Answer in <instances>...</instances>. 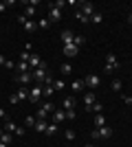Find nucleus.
Masks as SVG:
<instances>
[{"label": "nucleus", "mask_w": 132, "mask_h": 147, "mask_svg": "<svg viewBox=\"0 0 132 147\" xmlns=\"http://www.w3.org/2000/svg\"><path fill=\"white\" fill-rule=\"evenodd\" d=\"M24 132H26L24 127H18V129H16V134H18V136H24Z\"/></svg>", "instance_id": "nucleus-44"}, {"label": "nucleus", "mask_w": 132, "mask_h": 147, "mask_svg": "<svg viewBox=\"0 0 132 147\" xmlns=\"http://www.w3.org/2000/svg\"><path fill=\"white\" fill-rule=\"evenodd\" d=\"M82 88H84V79H75L73 84H70V90L73 92H79Z\"/></svg>", "instance_id": "nucleus-19"}, {"label": "nucleus", "mask_w": 132, "mask_h": 147, "mask_svg": "<svg viewBox=\"0 0 132 147\" xmlns=\"http://www.w3.org/2000/svg\"><path fill=\"white\" fill-rule=\"evenodd\" d=\"M53 88H55V90H64V81L62 79H53Z\"/></svg>", "instance_id": "nucleus-30"}, {"label": "nucleus", "mask_w": 132, "mask_h": 147, "mask_svg": "<svg viewBox=\"0 0 132 147\" xmlns=\"http://www.w3.org/2000/svg\"><path fill=\"white\" fill-rule=\"evenodd\" d=\"M13 79L18 81L20 86H29V84H31V79H33V75H31V73H20L18 77H13Z\"/></svg>", "instance_id": "nucleus-7"}, {"label": "nucleus", "mask_w": 132, "mask_h": 147, "mask_svg": "<svg viewBox=\"0 0 132 147\" xmlns=\"http://www.w3.org/2000/svg\"><path fill=\"white\" fill-rule=\"evenodd\" d=\"M104 73H106V75H112V73H114V68H110V66H104Z\"/></svg>", "instance_id": "nucleus-42"}, {"label": "nucleus", "mask_w": 132, "mask_h": 147, "mask_svg": "<svg viewBox=\"0 0 132 147\" xmlns=\"http://www.w3.org/2000/svg\"><path fill=\"white\" fill-rule=\"evenodd\" d=\"M84 42H86V40H84L82 35H75V40H73V44H75L77 49H82V46H84Z\"/></svg>", "instance_id": "nucleus-28"}, {"label": "nucleus", "mask_w": 132, "mask_h": 147, "mask_svg": "<svg viewBox=\"0 0 132 147\" xmlns=\"http://www.w3.org/2000/svg\"><path fill=\"white\" fill-rule=\"evenodd\" d=\"M42 61H44V59L38 55V53H31V57H29V66H31L33 70H35V68H38L40 64H42Z\"/></svg>", "instance_id": "nucleus-10"}, {"label": "nucleus", "mask_w": 132, "mask_h": 147, "mask_svg": "<svg viewBox=\"0 0 132 147\" xmlns=\"http://www.w3.org/2000/svg\"><path fill=\"white\" fill-rule=\"evenodd\" d=\"M84 103H86V108H90V105L95 103V92H88V94H84Z\"/></svg>", "instance_id": "nucleus-20"}, {"label": "nucleus", "mask_w": 132, "mask_h": 147, "mask_svg": "<svg viewBox=\"0 0 132 147\" xmlns=\"http://www.w3.org/2000/svg\"><path fill=\"white\" fill-rule=\"evenodd\" d=\"M16 68H18V73H29V64H26V61H18Z\"/></svg>", "instance_id": "nucleus-22"}, {"label": "nucleus", "mask_w": 132, "mask_h": 147, "mask_svg": "<svg viewBox=\"0 0 132 147\" xmlns=\"http://www.w3.org/2000/svg\"><path fill=\"white\" fill-rule=\"evenodd\" d=\"M82 13L90 18V16L95 13V5H93V2H82Z\"/></svg>", "instance_id": "nucleus-12"}, {"label": "nucleus", "mask_w": 132, "mask_h": 147, "mask_svg": "<svg viewBox=\"0 0 132 147\" xmlns=\"http://www.w3.org/2000/svg\"><path fill=\"white\" fill-rule=\"evenodd\" d=\"M128 22H130V24H132V13H130V16H128Z\"/></svg>", "instance_id": "nucleus-49"}, {"label": "nucleus", "mask_w": 132, "mask_h": 147, "mask_svg": "<svg viewBox=\"0 0 132 147\" xmlns=\"http://www.w3.org/2000/svg\"><path fill=\"white\" fill-rule=\"evenodd\" d=\"M5 64H7V57L2 55V53H0V66H5Z\"/></svg>", "instance_id": "nucleus-46"}, {"label": "nucleus", "mask_w": 132, "mask_h": 147, "mask_svg": "<svg viewBox=\"0 0 132 147\" xmlns=\"http://www.w3.org/2000/svg\"><path fill=\"white\" fill-rule=\"evenodd\" d=\"M64 119H66V110H64V112H62V110H55V112H53V123H57V125H60Z\"/></svg>", "instance_id": "nucleus-14"}, {"label": "nucleus", "mask_w": 132, "mask_h": 147, "mask_svg": "<svg viewBox=\"0 0 132 147\" xmlns=\"http://www.w3.org/2000/svg\"><path fill=\"white\" fill-rule=\"evenodd\" d=\"M16 129H18V125H13L11 121H5V132H9V134H13Z\"/></svg>", "instance_id": "nucleus-24"}, {"label": "nucleus", "mask_w": 132, "mask_h": 147, "mask_svg": "<svg viewBox=\"0 0 132 147\" xmlns=\"http://www.w3.org/2000/svg\"><path fill=\"white\" fill-rule=\"evenodd\" d=\"M0 141H2V143H7V145H11V134H9V132H5V134H2V138H0Z\"/></svg>", "instance_id": "nucleus-33"}, {"label": "nucleus", "mask_w": 132, "mask_h": 147, "mask_svg": "<svg viewBox=\"0 0 132 147\" xmlns=\"http://www.w3.org/2000/svg\"><path fill=\"white\" fill-rule=\"evenodd\" d=\"M60 20H62V9L49 5V22L53 24V22H60Z\"/></svg>", "instance_id": "nucleus-5"}, {"label": "nucleus", "mask_w": 132, "mask_h": 147, "mask_svg": "<svg viewBox=\"0 0 132 147\" xmlns=\"http://www.w3.org/2000/svg\"><path fill=\"white\" fill-rule=\"evenodd\" d=\"M7 7H9V5H7V2H0V11H5Z\"/></svg>", "instance_id": "nucleus-47"}, {"label": "nucleus", "mask_w": 132, "mask_h": 147, "mask_svg": "<svg viewBox=\"0 0 132 147\" xmlns=\"http://www.w3.org/2000/svg\"><path fill=\"white\" fill-rule=\"evenodd\" d=\"M86 147H95V145H86Z\"/></svg>", "instance_id": "nucleus-52"}, {"label": "nucleus", "mask_w": 132, "mask_h": 147, "mask_svg": "<svg viewBox=\"0 0 132 147\" xmlns=\"http://www.w3.org/2000/svg\"><path fill=\"white\" fill-rule=\"evenodd\" d=\"M9 101H11L13 105H16V103H20V99H18V94H11V97H9Z\"/></svg>", "instance_id": "nucleus-39"}, {"label": "nucleus", "mask_w": 132, "mask_h": 147, "mask_svg": "<svg viewBox=\"0 0 132 147\" xmlns=\"http://www.w3.org/2000/svg\"><path fill=\"white\" fill-rule=\"evenodd\" d=\"M49 26H51L49 18H42V20H40V22H38V29H49Z\"/></svg>", "instance_id": "nucleus-29"}, {"label": "nucleus", "mask_w": 132, "mask_h": 147, "mask_svg": "<svg viewBox=\"0 0 132 147\" xmlns=\"http://www.w3.org/2000/svg\"><path fill=\"white\" fill-rule=\"evenodd\" d=\"M40 97H42V86H35L33 90H29V101L31 103H38Z\"/></svg>", "instance_id": "nucleus-8"}, {"label": "nucleus", "mask_w": 132, "mask_h": 147, "mask_svg": "<svg viewBox=\"0 0 132 147\" xmlns=\"http://www.w3.org/2000/svg\"><path fill=\"white\" fill-rule=\"evenodd\" d=\"M26 20H29V18H26V16H24V13H22V16H18V22H20V24H24V22H26Z\"/></svg>", "instance_id": "nucleus-41"}, {"label": "nucleus", "mask_w": 132, "mask_h": 147, "mask_svg": "<svg viewBox=\"0 0 132 147\" xmlns=\"http://www.w3.org/2000/svg\"><path fill=\"white\" fill-rule=\"evenodd\" d=\"M2 134H5V132H2V129H0V138H2Z\"/></svg>", "instance_id": "nucleus-51"}, {"label": "nucleus", "mask_w": 132, "mask_h": 147, "mask_svg": "<svg viewBox=\"0 0 132 147\" xmlns=\"http://www.w3.org/2000/svg\"><path fill=\"white\" fill-rule=\"evenodd\" d=\"M95 125H97V127H104V125H106V117H104V114H97V117H95Z\"/></svg>", "instance_id": "nucleus-23"}, {"label": "nucleus", "mask_w": 132, "mask_h": 147, "mask_svg": "<svg viewBox=\"0 0 132 147\" xmlns=\"http://www.w3.org/2000/svg\"><path fill=\"white\" fill-rule=\"evenodd\" d=\"M64 5H66V2H64V0H57V2H55V5H53V7H57V9H62Z\"/></svg>", "instance_id": "nucleus-43"}, {"label": "nucleus", "mask_w": 132, "mask_h": 147, "mask_svg": "<svg viewBox=\"0 0 132 147\" xmlns=\"http://www.w3.org/2000/svg\"><path fill=\"white\" fill-rule=\"evenodd\" d=\"M29 57H31V53H26V51L20 53V61H26V64H29Z\"/></svg>", "instance_id": "nucleus-34"}, {"label": "nucleus", "mask_w": 132, "mask_h": 147, "mask_svg": "<svg viewBox=\"0 0 132 147\" xmlns=\"http://www.w3.org/2000/svg\"><path fill=\"white\" fill-rule=\"evenodd\" d=\"M110 136H112V129L108 127V125L93 129V138H95V141H97V138H110Z\"/></svg>", "instance_id": "nucleus-3"}, {"label": "nucleus", "mask_w": 132, "mask_h": 147, "mask_svg": "<svg viewBox=\"0 0 132 147\" xmlns=\"http://www.w3.org/2000/svg\"><path fill=\"white\" fill-rule=\"evenodd\" d=\"M22 26H24L26 33H35V31H38V22H33V20H26Z\"/></svg>", "instance_id": "nucleus-13"}, {"label": "nucleus", "mask_w": 132, "mask_h": 147, "mask_svg": "<svg viewBox=\"0 0 132 147\" xmlns=\"http://www.w3.org/2000/svg\"><path fill=\"white\" fill-rule=\"evenodd\" d=\"M66 119H70V121H73V119H75V110H66Z\"/></svg>", "instance_id": "nucleus-40"}, {"label": "nucleus", "mask_w": 132, "mask_h": 147, "mask_svg": "<svg viewBox=\"0 0 132 147\" xmlns=\"http://www.w3.org/2000/svg\"><path fill=\"white\" fill-rule=\"evenodd\" d=\"M0 119H5V110L2 108H0Z\"/></svg>", "instance_id": "nucleus-48"}, {"label": "nucleus", "mask_w": 132, "mask_h": 147, "mask_svg": "<svg viewBox=\"0 0 132 147\" xmlns=\"http://www.w3.org/2000/svg\"><path fill=\"white\" fill-rule=\"evenodd\" d=\"M57 132V123H51L49 127H46V132H44V134H49V136H53Z\"/></svg>", "instance_id": "nucleus-27"}, {"label": "nucleus", "mask_w": 132, "mask_h": 147, "mask_svg": "<svg viewBox=\"0 0 132 147\" xmlns=\"http://www.w3.org/2000/svg\"><path fill=\"white\" fill-rule=\"evenodd\" d=\"M60 70H62V75H73V66H70V64H62Z\"/></svg>", "instance_id": "nucleus-26"}, {"label": "nucleus", "mask_w": 132, "mask_h": 147, "mask_svg": "<svg viewBox=\"0 0 132 147\" xmlns=\"http://www.w3.org/2000/svg\"><path fill=\"white\" fill-rule=\"evenodd\" d=\"M77 53H79V49H77L75 44H66V46H64V55L66 57H75Z\"/></svg>", "instance_id": "nucleus-11"}, {"label": "nucleus", "mask_w": 132, "mask_h": 147, "mask_svg": "<svg viewBox=\"0 0 132 147\" xmlns=\"http://www.w3.org/2000/svg\"><path fill=\"white\" fill-rule=\"evenodd\" d=\"M16 94H18L20 101H24V99H29V88H26V86H20V90L16 92Z\"/></svg>", "instance_id": "nucleus-16"}, {"label": "nucleus", "mask_w": 132, "mask_h": 147, "mask_svg": "<svg viewBox=\"0 0 132 147\" xmlns=\"http://www.w3.org/2000/svg\"><path fill=\"white\" fill-rule=\"evenodd\" d=\"M90 110H93V112H97V114H101V110H104V108H101V103H97V101H95Z\"/></svg>", "instance_id": "nucleus-35"}, {"label": "nucleus", "mask_w": 132, "mask_h": 147, "mask_svg": "<svg viewBox=\"0 0 132 147\" xmlns=\"http://www.w3.org/2000/svg\"><path fill=\"white\" fill-rule=\"evenodd\" d=\"M5 68H7V70H13V68H16V64H13V61H11V59H7V64H5Z\"/></svg>", "instance_id": "nucleus-38"}, {"label": "nucleus", "mask_w": 132, "mask_h": 147, "mask_svg": "<svg viewBox=\"0 0 132 147\" xmlns=\"http://www.w3.org/2000/svg\"><path fill=\"white\" fill-rule=\"evenodd\" d=\"M53 112H55V105L49 101V103H42V105H40V110H38V114H35V117L42 119V121H46V117H49V114H53Z\"/></svg>", "instance_id": "nucleus-2"}, {"label": "nucleus", "mask_w": 132, "mask_h": 147, "mask_svg": "<svg viewBox=\"0 0 132 147\" xmlns=\"http://www.w3.org/2000/svg\"><path fill=\"white\" fill-rule=\"evenodd\" d=\"M90 22L99 24V22H101V13H93V16H90Z\"/></svg>", "instance_id": "nucleus-32"}, {"label": "nucleus", "mask_w": 132, "mask_h": 147, "mask_svg": "<svg viewBox=\"0 0 132 147\" xmlns=\"http://www.w3.org/2000/svg\"><path fill=\"white\" fill-rule=\"evenodd\" d=\"M121 86H123V84H121V79H114V81H112V90H121Z\"/></svg>", "instance_id": "nucleus-37"}, {"label": "nucleus", "mask_w": 132, "mask_h": 147, "mask_svg": "<svg viewBox=\"0 0 132 147\" xmlns=\"http://www.w3.org/2000/svg\"><path fill=\"white\" fill-rule=\"evenodd\" d=\"M33 79L38 81V84H53V77L49 75V68H46V61H42L35 70H31Z\"/></svg>", "instance_id": "nucleus-1"}, {"label": "nucleus", "mask_w": 132, "mask_h": 147, "mask_svg": "<svg viewBox=\"0 0 132 147\" xmlns=\"http://www.w3.org/2000/svg\"><path fill=\"white\" fill-rule=\"evenodd\" d=\"M73 40H75V33H73L70 29L62 31V42H64V46H66V44H73Z\"/></svg>", "instance_id": "nucleus-9"}, {"label": "nucleus", "mask_w": 132, "mask_h": 147, "mask_svg": "<svg viewBox=\"0 0 132 147\" xmlns=\"http://www.w3.org/2000/svg\"><path fill=\"white\" fill-rule=\"evenodd\" d=\"M0 147H9V145H7V143H2V141H0Z\"/></svg>", "instance_id": "nucleus-50"}, {"label": "nucleus", "mask_w": 132, "mask_h": 147, "mask_svg": "<svg viewBox=\"0 0 132 147\" xmlns=\"http://www.w3.org/2000/svg\"><path fill=\"white\" fill-rule=\"evenodd\" d=\"M123 103H128V105H132V97H126V94H123Z\"/></svg>", "instance_id": "nucleus-45"}, {"label": "nucleus", "mask_w": 132, "mask_h": 147, "mask_svg": "<svg viewBox=\"0 0 132 147\" xmlns=\"http://www.w3.org/2000/svg\"><path fill=\"white\" fill-rule=\"evenodd\" d=\"M106 66L114 68V70H119V68H121V64H119V59H117L114 53H108V55H106Z\"/></svg>", "instance_id": "nucleus-6"}, {"label": "nucleus", "mask_w": 132, "mask_h": 147, "mask_svg": "<svg viewBox=\"0 0 132 147\" xmlns=\"http://www.w3.org/2000/svg\"><path fill=\"white\" fill-rule=\"evenodd\" d=\"M55 92V88H53V84H44L42 86V97H51Z\"/></svg>", "instance_id": "nucleus-15"}, {"label": "nucleus", "mask_w": 132, "mask_h": 147, "mask_svg": "<svg viewBox=\"0 0 132 147\" xmlns=\"http://www.w3.org/2000/svg\"><path fill=\"white\" fill-rule=\"evenodd\" d=\"M24 16H26V18H29V20H31L33 16H35V7H33V5H29V7H26V9H24Z\"/></svg>", "instance_id": "nucleus-25"}, {"label": "nucleus", "mask_w": 132, "mask_h": 147, "mask_svg": "<svg viewBox=\"0 0 132 147\" xmlns=\"http://www.w3.org/2000/svg\"><path fill=\"white\" fill-rule=\"evenodd\" d=\"M64 110H75V97H66L64 99Z\"/></svg>", "instance_id": "nucleus-17"}, {"label": "nucleus", "mask_w": 132, "mask_h": 147, "mask_svg": "<svg viewBox=\"0 0 132 147\" xmlns=\"http://www.w3.org/2000/svg\"><path fill=\"white\" fill-rule=\"evenodd\" d=\"M66 141H75V129H66Z\"/></svg>", "instance_id": "nucleus-36"}, {"label": "nucleus", "mask_w": 132, "mask_h": 147, "mask_svg": "<svg viewBox=\"0 0 132 147\" xmlns=\"http://www.w3.org/2000/svg\"><path fill=\"white\" fill-rule=\"evenodd\" d=\"M101 79L97 77V75H88V77H84V86L90 88V90H95V88H99Z\"/></svg>", "instance_id": "nucleus-4"}, {"label": "nucleus", "mask_w": 132, "mask_h": 147, "mask_svg": "<svg viewBox=\"0 0 132 147\" xmlns=\"http://www.w3.org/2000/svg\"><path fill=\"white\" fill-rule=\"evenodd\" d=\"M77 20H79V22H84V24H86V22H90V18H88V16H84L82 11H77Z\"/></svg>", "instance_id": "nucleus-31"}, {"label": "nucleus", "mask_w": 132, "mask_h": 147, "mask_svg": "<svg viewBox=\"0 0 132 147\" xmlns=\"http://www.w3.org/2000/svg\"><path fill=\"white\" fill-rule=\"evenodd\" d=\"M24 123H26V127H31V129H33V127H35V123H38V117H33V114H29Z\"/></svg>", "instance_id": "nucleus-21"}, {"label": "nucleus", "mask_w": 132, "mask_h": 147, "mask_svg": "<svg viewBox=\"0 0 132 147\" xmlns=\"http://www.w3.org/2000/svg\"><path fill=\"white\" fill-rule=\"evenodd\" d=\"M46 127H49V123L46 121H42V119H38V123H35V132H46Z\"/></svg>", "instance_id": "nucleus-18"}]
</instances>
